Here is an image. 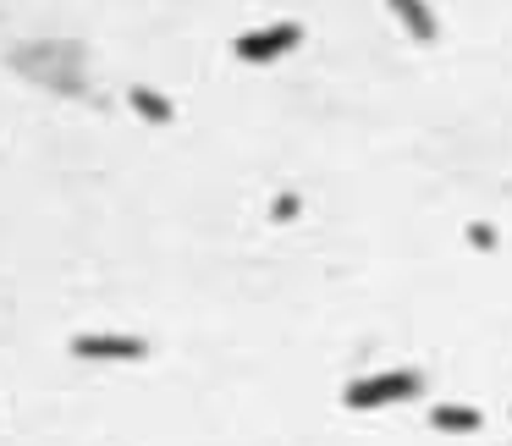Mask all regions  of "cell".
<instances>
[{"instance_id":"8992f818","label":"cell","mask_w":512,"mask_h":446,"mask_svg":"<svg viewBox=\"0 0 512 446\" xmlns=\"http://www.w3.org/2000/svg\"><path fill=\"white\" fill-rule=\"evenodd\" d=\"M127 105H133V111L144 116V122H155V127H166L171 116H177V111H171V100H166V94L144 89V83H138V89H127Z\"/></svg>"},{"instance_id":"52a82bcc","label":"cell","mask_w":512,"mask_h":446,"mask_svg":"<svg viewBox=\"0 0 512 446\" xmlns=\"http://www.w3.org/2000/svg\"><path fill=\"white\" fill-rule=\"evenodd\" d=\"M468 243H474V248H496V226H468Z\"/></svg>"},{"instance_id":"5b68a950","label":"cell","mask_w":512,"mask_h":446,"mask_svg":"<svg viewBox=\"0 0 512 446\" xmlns=\"http://www.w3.org/2000/svg\"><path fill=\"white\" fill-rule=\"evenodd\" d=\"M430 424L446 430V435H474L485 419H479V408H457V402H446V408H430Z\"/></svg>"},{"instance_id":"ba28073f","label":"cell","mask_w":512,"mask_h":446,"mask_svg":"<svg viewBox=\"0 0 512 446\" xmlns=\"http://www.w3.org/2000/svg\"><path fill=\"white\" fill-rule=\"evenodd\" d=\"M292 215H298V199H292V193H281V199H276V221H292Z\"/></svg>"},{"instance_id":"7a4b0ae2","label":"cell","mask_w":512,"mask_h":446,"mask_svg":"<svg viewBox=\"0 0 512 446\" xmlns=\"http://www.w3.org/2000/svg\"><path fill=\"white\" fill-rule=\"evenodd\" d=\"M303 45V28L298 23H276V28H259V34H243L232 45V56L237 61H276V56H287V50H298Z\"/></svg>"},{"instance_id":"3957f363","label":"cell","mask_w":512,"mask_h":446,"mask_svg":"<svg viewBox=\"0 0 512 446\" xmlns=\"http://www.w3.org/2000/svg\"><path fill=\"white\" fill-rule=\"evenodd\" d=\"M72 353L78 358H127V364H133V358H149V342L144 336H72Z\"/></svg>"},{"instance_id":"277c9868","label":"cell","mask_w":512,"mask_h":446,"mask_svg":"<svg viewBox=\"0 0 512 446\" xmlns=\"http://www.w3.org/2000/svg\"><path fill=\"white\" fill-rule=\"evenodd\" d=\"M386 6L402 17V28H408L419 45H435V34H441V28H435V12L424 6V0H386Z\"/></svg>"},{"instance_id":"6da1fadb","label":"cell","mask_w":512,"mask_h":446,"mask_svg":"<svg viewBox=\"0 0 512 446\" xmlns=\"http://www.w3.org/2000/svg\"><path fill=\"white\" fill-rule=\"evenodd\" d=\"M424 391V375H413V369H386V375H369V380H353V386L342 391L347 408H386V402H408Z\"/></svg>"}]
</instances>
